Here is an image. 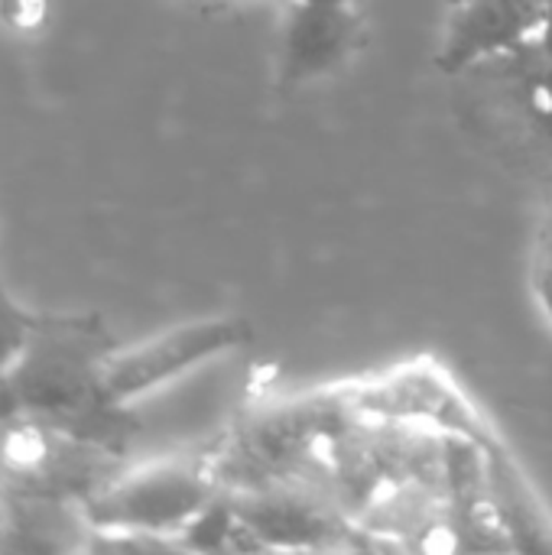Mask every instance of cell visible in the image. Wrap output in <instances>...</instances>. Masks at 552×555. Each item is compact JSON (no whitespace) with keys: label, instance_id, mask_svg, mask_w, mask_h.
<instances>
[{"label":"cell","instance_id":"1","mask_svg":"<svg viewBox=\"0 0 552 555\" xmlns=\"http://www.w3.org/2000/svg\"><path fill=\"white\" fill-rule=\"evenodd\" d=\"M117 348L98 312H36L23 351L0 374V416L23 413L127 455L143 423L107 387L104 367Z\"/></svg>","mask_w":552,"mask_h":555},{"label":"cell","instance_id":"2","mask_svg":"<svg viewBox=\"0 0 552 555\" xmlns=\"http://www.w3.org/2000/svg\"><path fill=\"white\" fill-rule=\"evenodd\" d=\"M218 494L221 485L215 481L205 452H189L143 465L127 462L120 475L81 504V514L88 527L101 533L166 537L176 543L182 527Z\"/></svg>","mask_w":552,"mask_h":555},{"label":"cell","instance_id":"3","mask_svg":"<svg viewBox=\"0 0 552 555\" xmlns=\"http://www.w3.org/2000/svg\"><path fill=\"white\" fill-rule=\"evenodd\" d=\"M124 465L127 455L68 436L42 420L23 413L0 416V478L26 501L81 507Z\"/></svg>","mask_w":552,"mask_h":555},{"label":"cell","instance_id":"4","mask_svg":"<svg viewBox=\"0 0 552 555\" xmlns=\"http://www.w3.org/2000/svg\"><path fill=\"white\" fill-rule=\"evenodd\" d=\"M260 553H316V550H361L358 527L348 514L309 478L286 475L257 488H221Z\"/></svg>","mask_w":552,"mask_h":555},{"label":"cell","instance_id":"5","mask_svg":"<svg viewBox=\"0 0 552 555\" xmlns=\"http://www.w3.org/2000/svg\"><path fill=\"white\" fill-rule=\"evenodd\" d=\"M254 341V328L247 319L228 315V319H202V322H189V325H176L137 348H117L107 358L104 377L111 393L120 403H130L169 380H176L179 374L221 358L228 351H238L244 345Z\"/></svg>","mask_w":552,"mask_h":555},{"label":"cell","instance_id":"6","mask_svg":"<svg viewBox=\"0 0 552 555\" xmlns=\"http://www.w3.org/2000/svg\"><path fill=\"white\" fill-rule=\"evenodd\" d=\"M351 384H355V403L364 413L387 416V420L429 423V426L462 433L482 442L498 439L495 429L485 423V416L475 410V403L465 400L455 380L433 361H413L397 371L351 380Z\"/></svg>","mask_w":552,"mask_h":555},{"label":"cell","instance_id":"7","mask_svg":"<svg viewBox=\"0 0 552 555\" xmlns=\"http://www.w3.org/2000/svg\"><path fill=\"white\" fill-rule=\"evenodd\" d=\"M364 36H368V20L361 3L286 0L280 52H277L280 88L293 91L338 72L364 46Z\"/></svg>","mask_w":552,"mask_h":555},{"label":"cell","instance_id":"8","mask_svg":"<svg viewBox=\"0 0 552 555\" xmlns=\"http://www.w3.org/2000/svg\"><path fill=\"white\" fill-rule=\"evenodd\" d=\"M547 13V0H462L459 7H449L436 65L455 75L504 55L534 39L543 29Z\"/></svg>","mask_w":552,"mask_h":555},{"label":"cell","instance_id":"9","mask_svg":"<svg viewBox=\"0 0 552 555\" xmlns=\"http://www.w3.org/2000/svg\"><path fill=\"white\" fill-rule=\"evenodd\" d=\"M33 319L36 312H29L26 306H20L3 276H0V374L16 361V354L23 351L26 338H29V328H33Z\"/></svg>","mask_w":552,"mask_h":555},{"label":"cell","instance_id":"10","mask_svg":"<svg viewBox=\"0 0 552 555\" xmlns=\"http://www.w3.org/2000/svg\"><path fill=\"white\" fill-rule=\"evenodd\" d=\"M52 3L49 0H0V20L10 33L36 36L49 26Z\"/></svg>","mask_w":552,"mask_h":555},{"label":"cell","instance_id":"11","mask_svg":"<svg viewBox=\"0 0 552 555\" xmlns=\"http://www.w3.org/2000/svg\"><path fill=\"white\" fill-rule=\"evenodd\" d=\"M530 283H534V296L543 309V315L552 325V208L547 215V224L540 231L537 250H534V270H530Z\"/></svg>","mask_w":552,"mask_h":555},{"label":"cell","instance_id":"12","mask_svg":"<svg viewBox=\"0 0 552 555\" xmlns=\"http://www.w3.org/2000/svg\"><path fill=\"white\" fill-rule=\"evenodd\" d=\"M20 520H23V498L13 494L7 481L0 478V553H16Z\"/></svg>","mask_w":552,"mask_h":555},{"label":"cell","instance_id":"13","mask_svg":"<svg viewBox=\"0 0 552 555\" xmlns=\"http://www.w3.org/2000/svg\"><path fill=\"white\" fill-rule=\"evenodd\" d=\"M537 133H540V140H547V143H550V150H552V117L543 124V127H540V130H537Z\"/></svg>","mask_w":552,"mask_h":555},{"label":"cell","instance_id":"14","mask_svg":"<svg viewBox=\"0 0 552 555\" xmlns=\"http://www.w3.org/2000/svg\"><path fill=\"white\" fill-rule=\"evenodd\" d=\"M303 3H361V0H303Z\"/></svg>","mask_w":552,"mask_h":555},{"label":"cell","instance_id":"15","mask_svg":"<svg viewBox=\"0 0 552 555\" xmlns=\"http://www.w3.org/2000/svg\"><path fill=\"white\" fill-rule=\"evenodd\" d=\"M462 0H446V7H459Z\"/></svg>","mask_w":552,"mask_h":555}]
</instances>
